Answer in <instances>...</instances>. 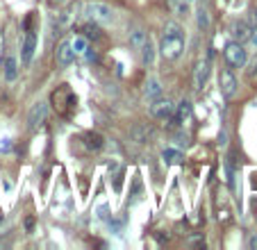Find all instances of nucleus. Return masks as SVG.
Masks as SVG:
<instances>
[{
	"mask_svg": "<svg viewBox=\"0 0 257 250\" xmlns=\"http://www.w3.org/2000/svg\"><path fill=\"white\" fill-rule=\"evenodd\" d=\"M255 73H257V62H253L251 71H248V78H255Z\"/></svg>",
	"mask_w": 257,
	"mask_h": 250,
	"instance_id": "29",
	"label": "nucleus"
},
{
	"mask_svg": "<svg viewBox=\"0 0 257 250\" xmlns=\"http://www.w3.org/2000/svg\"><path fill=\"white\" fill-rule=\"evenodd\" d=\"M223 57H225V64L230 66V69H241V66H246V62H248V53H246V48H244V43H239V41L225 43Z\"/></svg>",
	"mask_w": 257,
	"mask_h": 250,
	"instance_id": "4",
	"label": "nucleus"
},
{
	"mask_svg": "<svg viewBox=\"0 0 257 250\" xmlns=\"http://www.w3.org/2000/svg\"><path fill=\"white\" fill-rule=\"evenodd\" d=\"M230 34H232V41H239V43H246L253 34V27L248 21H235L230 25Z\"/></svg>",
	"mask_w": 257,
	"mask_h": 250,
	"instance_id": "11",
	"label": "nucleus"
},
{
	"mask_svg": "<svg viewBox=\"0 0 257 250\" xmlns=\"http://www.w3.org/2000/svg\"><path fill=\"white\" fill-rule=\"evenodd\" d=\"M71 48H73L75 57H78V55H85V50L89 48V39H86L85 34H75V37L71 39Z\"/></svg>",
	"mask_w": 257,
	"mask_h": 250,
	"instance_id": "18",
	"label": "nucleus"
},
{
	"mask_svg": "<svg viewBox=\"0 0 257 250\" xmlns=\"http://www.w3.org/2000/svg\"><path fill=\"white\" fill-rule=\"evenodd\" d=\"M85 16H86V21L98 23V25H105V23L114 21V9L109 5H105V2H86Z\"/></svg>",
	"mask_w": 257,
	"mask_h": 250,
	"instance_id": "3",
	"label": "nucleus"
},
{
	"mask_svg": "<svg viewBox=\"0 0 257 250\" xmlns=\"http://www.w3.org/2000/svg\"><path fill=\"white\" fill-rule=\"evenodd\" d=\"M191 116V102L189 100H182V102H177L175 105V112H173V125H182L187 118Z\"/></svg>",
	"mask_w": 257,
	"mask_h": 250,
	"instance_id": "14",
	"label": "nucleus"
},
{
	"mask_svg": "<svg viewBox=\"0 0 257 250\" xmlns=\"http://www.w3.org/2000/svg\"><path fill=\"white\" fill-rule=\"evenodd\" d=\"M2 75H5L7 82H14L18 78V59L16 55H7L5 64H2Z\"/></svg>",
	"mask_w": 257,
	"mask_h": 250,
	"instance_id": "13",
	"label": "nucleus"
},
{
	"mask_svg": "<svg viewBox=\"0 0 257 250\" xmlns=\"http://www.w3.org/2000/svg\"><path fill=\"white\" fill-rule=\"evenodd\" d=\"M162 157H164V162H166V164H173V162L182 160V155L177 153V150H173V148H166L164 153H162Z\"/></svg>",
	"mask_w": 257,
	"mask_h": 250,
	"instance_id": "23",
	"label": "nucleus"
},
{
	"mask_svg": "<svg viewBox=\"0 0 257 250\" xmlns=\"http://www.w3.org/2000/svg\"><path fill=\"white\" fill-rule=\"evenodd\" d=\"M82 34H85L89 41H98V39H102V32H100V27H98V23H91V21L82 27Z\"/></svg>",
	"mask_w": 257,
	"mask_h": 250,
	"instance_id": "21",
	"label": "nucleus"
},
{
	"mask_svg": "<svg viewBox=\"0 0 257 250\" xmlns=\"http://www.w3.org/2000/svg\"><path fill=\"white\" fill-rule=\"evenodd\" d=\"M248 248L257 250V234H251V237H248Z\"/></svg>",
	"mask_w": 257,
	"mask_h": 250,
	"instance_id": "28",
	"label": "nucleus"
},
{
	"mask_svg": "<svg viewBox=\"0 0 257 250\" xmlns=\"http://www.w3.org/2000/svg\"><path fill=\"white\" fill-rule=\"evenodd\" d=\"M148 39L150 37L144 32V30H141V27H132V30H130V46H132L134 50H139L141 46L148 41Z\"/></svg>",
	"mask_w": 257,
	"mask_h": 250,
	"instance_id": "16",
	"label": "nucleus"
},
{
	"mask_svg": "<svg viewBox=\"0 0 257 250\" xmlns=\"http://www.w3.org/2000/svg\"><path fill=\"white\" fill-rule=\"evenodd\" d=\"M55 59H57L59 66H71L75 59V53L71 48V39H62L57 43V50H55Z\"/></svg>",
	"mask_w": 257,
	"mask_h": 250,
	"instance_id": "10",
	"label": "nucleus"
},
{
	"mask_svg": "<svg viewBox=\"0 0 257 250\" xmlns=\"http://www.w3.org/2000/svg\"><path fill=\"white\" fill-rule=\"evenodd\" d=\"M139 53H141V62H144L146 66H153V62H155V48H153L150 39L139 48Z\"/></svg>",
	"mask_w": 257,
	"mask_h": 250,
	"instance_id": "20",
	"label": "nucleus"
},
{
	"mask_svg": "<svg viewBox=\"0 0 257 250\" xmlns=\"http://www.w3.org/2000/svg\"><path fill=\"white\" fill-rule=\"evenodd\" d=\"M144 96L148 98V100H155V98L162 96V86H160V80H157V78H150V80L146 82Z\"/></svg>",
	"mask_w": 257,
	"mask_h": 250,
	"instance_id": "17",
	"label": "nucleus"
},
{
	"mask_svg": "<svg viewBox=\"0 0 257 250\" xmlns=\"http://www.w3.org/2000/svg\"><path fill=\"white\" fill-rule=\"evenodd\" d=\"M184 50V30L180 27V23L169 21L164 25V32L160 39V55L166 62H175Z\"/></svg>",
	"mask_w": 257,
	"mask_h": 250,
	"instance_id": "1",
	"label": "nucleus"
},
{
	"mask_svg": "<svg viewBox=\"0 0 257 250\" xmlns=\"http://www.w3.org/2000/svg\"><path fill=\"white\" fill-rule=\"evenodd\" d=\"M209 69H212V55H205L196 62V69H193V89L200 91L205 86L209 78Z\"/></svg>",
	"mask_w": 257,
	"mask_h": 250,
	"instance_id": "8",
	"label": "nucleus"
},
{
	"mask_svg": "<svg viewBox=\"0 0 257 250\" xmlns=\"http://www.w3.org/2000/svg\"><path fill=\"white\" fill-rule=\"evenodd\" d=\"M198 27L200 30H207L209 27V14H207V9H203V7L198 9Z\"/></svg>",
	"mask_w": 257,
	"mask_h": 250,
	"instance_id": "25",
	"label": "nucleus"
},
{
	"mask_svg": "<svg viewBox=\"0 0 257 250\" xmlns=\"http://www.w3.org/2000/svg\"><path fill=\"white\" fill-rule=\"evenodd\" d=\"M37 30L32 25L25 27V37H23L21 43V64L23 66H30L32 64V57H34V50H37Z\"/></svg>",
	"mask_w": 257,
	"mask_h": 250,
	"instance_id": "5",
	"label": "nucleus"
},
{
	"mask_svg": "<svg viewBox=\"0 0 257 250\" xmlns=\"http://www.w3.org/2000/svg\"><path fill=\"white\" fill-rule=\"evenodd\" d=\"M53 5H64V2H69V0H50Z\"/></svg>",
	"mask_w": 257,
	"mask_h": 250,
	"instance_id": "30",
	"label": "nucleus"
},
{
	"mask_svg": "<svg viewBox=\"0 0 257 250\" xmlns=\"http://www.w3.org/2000/svg\"><path fill=\"white\" fill-rule=\"evenodd\" d=\"M173 112H175V105H173V100H169V98H155L153 100V105H150V116L157 118V121H171L173 118Z\"/></svg>",
	"mask_w": 257,
	"mask_h": 250,
	"instance_id": "7",
	"label": "nucleus"
},
{
	"mask_svg": "<svg viewBox=\"0 0 257 250\" xmlns=\"http://www.w3.org/2000/svg\"><path fill=\"white\" fill-rule=\"evenodd\" d=\"M50 105H53V109L59 116L69 118L71 114L75 112V107H78V98H75L73 89H71L69 84H59L57 89L50 93Z\"/></svg>",
	"mask_w": 257,
	"mask_h": 250,
	"instance_id": "2",
	"label": "nucleus"
},
{
	"mask_svg": "<svg viewBox=\"0 0 257 250\" xmlns=\"http://www.w3.org/2000/svg\"><path fill=\"white\" fill-rule=\"evenodd\" d=\"M251 27H253V34H251V39H248V41H251L253 46L257 48V9L251 11Z\"/></svg>",
	"mask_w": 257,
	"mask_h": 250,
	"instance_id": "24",
	"label": "nucleus"
},
{
	"mask_svg": "<svg viewBox=\"0 0 257 250\" xmlns=\"http://www.w3.org/2000/svg\"><path fill=\"white\" fill-rule=\"evenodd\" d=\"M187 2H189V0H187Z\"/></svg>",
	"mask_w": 257,
	"mask_h": 250,
	"instance_id": "31",
	"label": "nucleus"
},
{
	"mask_svg": "<svg viewBox=\"0 0 257 250\" xmlns=\"http://www.w3.org/2000/svg\"><path fill=\"white\" fill-rule=\"evenodd\" d=\"M2 55H5V32L0 30V71H2Z\"/></svg>",
	"mask_w": 257,
	"mask_h": 250,
	"instance_id": "27",
	"label": "nucleus"
},
{
	"mask_svg": "<svg viewBox=\"0 0 257 250\" xmlns=\"http://www.w3.org/2000/svg\"><path fill=\"white\" fill-rule=\"evenodd\" d=\"M219 89L223 93V98H235L237 93V78L232 73V69H223L219 75Z\"/></svg>",
	"mask_w": 257,
	"mask_h": 250,
	"instance_id": "9",
	"label": "nucleus"
},
{
	"mask_svg": "<svg viewBox=\"0 0 257 250\" xmlns=\"http://www.w3.org/2000/svg\"><path fill=\"white\" fill-rule=\"evenodd\" d=\"M78 11H80V5H78V2H73V5H71L69 9L64 11V14H59L57 27H69V25H73V21L78 18Z\"/></svg>",
	"mask_w": 257,
	"mask_h": 250,
	"instance_id": "15",
	"label": "nucleus"
},
{
	"mask_svg": "<svg viewBox=\"0 0 257 250\" xmlns=\"http://www.w3.org/2000/svg\"><path fill=\"white\" fill-rule=\"evenodd\" d=\"M130 137L137 141V144H150L155 139V130L148 128L146 123H137L132 130H130Z\"/></svg>",
	"mask_w": 257,
	"mask_h": 250,
	"instance_id": "12",
	"label": "nucleus"
},
{
	"mask_svg": "<svg viewBox=\"0 0 257 250\" xmlns=\"http://www.w3.org/2000/svg\"><path fill=\"white\" fill-rule=\"evenodd\" d=\"M7 232H9V221H7L5 216H0V239H2Z\"/></svg>",
	"mask_w": 257,
	"mask_h": 250,
	"instance_id": "26",
	"label": "nucleus"
},
{
	"mask_svg": "<svg viewBox=\"0 0 257 250\" xmlns=\"http://www.w3.org/2000/svg\"><path fill=\"white\" fill-rule=\"evenodd\" d=\"M171 9H173V14H177V16H187L189 14L187 0H171Z\"/></svg>",
	"mask_w": 257,
	"mask_h": 250,
	"instance_id": "22",
	"label": "nucleus"
},
{
	"mask_svg": "<svg viewBox=\"0 0 257 250\" xmlns=\"http://www.w3.org/2000/svg\"><path fill=\"white\" fill-rule=\"evenodd\" d=\"M82 139H85V144L91 150H100L102 146H105V139H102V134H98V132H86Z\"/></svg>",
	"mask_w": 257,
	"mask_h": 250,
	"instance_id": "19",
	"label": "nucleus"
},
{
	"mask_svg": "<svg viewBox=\"0 0 257 250\" xmlns=\"http://www.w3.org/2000/svg\"><path fill=\"white\" fill-rule=\"evenodd\" d=\"M46 116H48V102H43V100L34 102V105L30 107V112H27V128L32 130V132H37L43 123H46Z\"/></svg>",
	"mask_w": 257,
	"mask_h": 250,
	"instance_id": "6",
	"label": "nucleus"
}]
</instances>
